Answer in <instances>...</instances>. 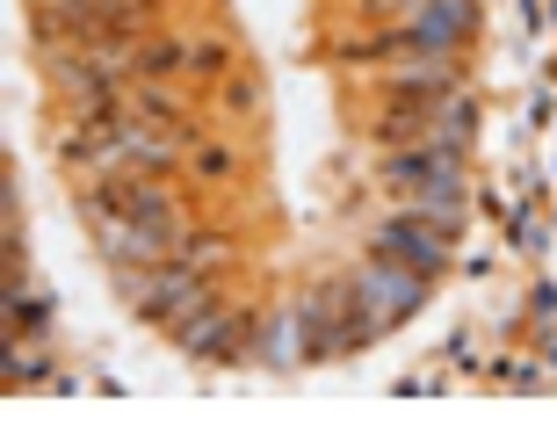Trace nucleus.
<instances>
[{"instance_id": "nucleus-1", "label": "nucleus", "mask_w": 557, "mask_h": 434, "mask_svg": "<svg viewBox=\"0 0 557 434\" xmlns=\"http://www.w3.org/2000/svg\"><path fill=\"white\" fill-rule=\"evenodd\" d=\"M449 225H434L428 210H392L384 225L370 232V247L384 253V261H398V269H420V275H442L449 269Z\"/></svg>"}, {"instance_id": "nucleus-2", "label": "nucleus", "mask_w": 557, "mask_h": 434, "mask_svg": "<svg viewBox=\"0 0 557 434\" xmlns=\"http://www.w3.org/2000/svg\"><path fill=\"white\" fill-rule=\"evenodd\" d=\"M406 51H434V59H456L463 44L478 37V8L471 0H420L413 15L398 22Z\"/></svg>"}, {"instance_id": "nucleus-3", "label": "nucleus", "mask_w": 557, "mask_h": 434, "mask_svg": "<svg viewBox=\"0 0 557 434\" xmlns=\"http://www.w3.org/2000/svg\"><path fill=\"white\" fill-rule=\"evenodd\" d=\"M456 95V59H434V51H413L384 80V102H406V109H442Z\"/></svg>"}, {"instance_id": "nucleus-4", "label": "nucleus", "mask_w": 557, "mask_h": 434, "mask_svg": "<svg viewBox=\"0 0 557 434\" xmlns=\"http://www.w3.org/2000/svg\"><path fill=\"white\" fill-rule=\"evenodd\" d=\"M420 283H428L420 269H398V261H384V253H376L370 269L355 275V297H362V305H376V311H384V326H392V319H406V311L420 305Z\"/></svg>"}, {"instance_id": "nucleus-5", "label": "nucleus", "mask_w": 557, "mask_h": 434, "mask_svg": "<svg viewBox=\"0 0 557 434\" xmlns=\"http://www.w3.org/2000/svg\"><path fill=\"white\" fill-rule=\"evenodd\" d=\"M384 182L392 188H413V182H428V188H463V152H449V145H420V152H392L384 160Z\"/></svg>"}, {"instance_id": "nucleus-6", "label": "nucleus", "mask_w": 557, "mask_h": 434, "mask_svg": "<svg viewBox=\"0 0 557 434\" xmlns=\"http://www.w3.org/2000/svg\"><path fill=\"white\" fill-rule=\"evenodd\" d=\"M384 152H398V145H428L434 138V109H406V102H392L384 116H376V131H370Z\"/></svg>"}, {"instance_id": "nucleus-7", "label": "nucleus", "mask_w": 557, "mask_h": 434, "mask_svg": "<svg viewBox=\"0 0 557 434\" xmlns=\"http://www.w3.org/2000/svg\"><path fill=\"white\" fill-rule=\"evenodd\" d=\"M471 124H478V109L463 102V95H449V102L434 109V145H449V152H463V145H471Z\"/></svg>"}, {"instance_id": "nucleus-8", "label": "nucleus", "mask_w": 557, "mask_h": 434, "mask_svg": "<svg viewBox=\"0 0 557 434\" xmlns=\"http://www.w3.org/2000/svg\"><path fill=\"white\" fill-rule=\"evenodd\" d=\"M188 44H138V80H182Z\"/></svg>"}, {"instance_id": "nucleus-9", "label": "nucleus", "mask_w": 557, "mask_h": 434, "mask_svg": "<svg viewBox=\"0 0 557 434\" xmlns=\"http://www.w3.org/2000/svg\"><path fill=\"white\" fill-rule=\"evenodd\" d=\"M174 261H182L188 275H210L218 261H225V239H218V232H188L182 247H174Z\"/></svg>"}, {"instance_id": "nucleus-10", "label": "nucleus", "mask_w": 557, "mask_h": 434, "mask_svg": "<svg viewBox=\"0 0 557 434\" xmlns=\"http://www.w3.org/2000/svg\"><path fill=\"white\" fill-rule=\"evenodd\" d=\"M225 65H232L225 37H196L188 44V73H196V80H225Z\"/></svg>"}, {"instance_id": "nucleus-11", "label": "nucleus", "mask_w": 557, "mask_h": 434, "mask_svg": "<svg viewBox=\"0 0 557 434\" xmlns=\"http://www.w3.org/2000/svg\"><path fill=\"white\" fill-rule=\"evenodd\" d=\"M8 311H15V326H29V333L44 326V297H22V289H8Z\"/></svg>"}, {"instance_id": "nucleus-12", "label": "nucleus", "mask_w": 557, "mask_h": 434, "mask_svg": "<svg viewBox=\"0 0 557 434\" xmlns=\"http://www.w3.org/2000/svg\"><path fill=\"white\" fill-rule=\"evenodd\" d=\"M196 166H203V174H218V182H225V174H232V152H218V145H196Z\"/></svg>"}, {"instance_id": "nucleus-13", "label": "nucleus", "mask_w": 557, "mask_h": 434, "mask_svg": "<svg viewBox=\"0 0 557 434\" xmlns=\"http://www.w3.org/2000/svg\"><path fill=\"white\" fill-rule=\"evenodd\" d=\"M225 95H232V109H253V102H261V80H232Z\"/></svg>"}, {"instance_id": "nucleus-14", "label": "nucleus", "mask_w": 557, "mask_h": 434, "mask_svg": "<svg viewBox=\"0 0 557 434\" xmlns=\"http://www.w3.org/2000/svg\"><path fill=\"white\" fill-rule=\"evenodd\" d=\"M392 8H420V0H392Z\"/></svg>"}]
</instances>
